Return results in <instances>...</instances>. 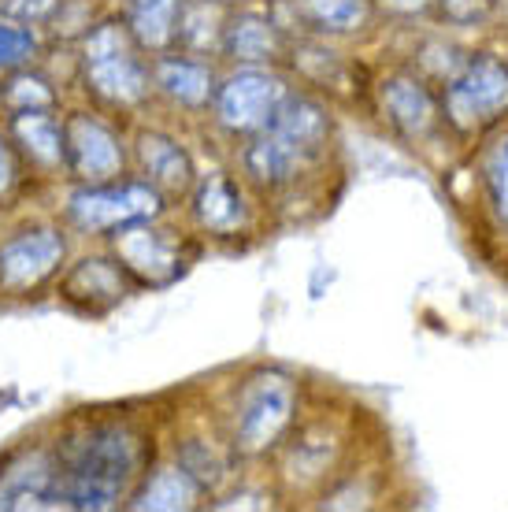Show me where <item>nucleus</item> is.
I'll list each match as a JSON object with an SVG mask.
<instances>
[{"label":"nucleus","mask_w":508,"mask_h":512,"mask_svg":"<svg viewBox=\"0 0 508 512\" xmlns=\"http://www.w3.org/2000/svg\"><path fill=\"white\" fill-rule=\"evenodd\" d=\"M60 464V494L71 509H115L141 479V438L127 423H97L78 435Z\"/></svg>","instance_id":"obj_1"},{"label":"nucleus","mask_w":508,"mask_h":512,"mask_svg":"<svg viewBox=\"0 0 508 512\" xmlns=\"http://www.w3.org/2000/svg\"><path fill=\"white\" fill-rule=\"evenodd\" d=\"M331 138V116L316 97L286 93L275 116L264 127L253 130V141L245 145L242 167L256 186L279 190L297 179V171L327 149Z\"/></svg>","instance_id":"obj_2"},{"label":"nucleus","mask_w":508,"mask_h":512,"mask_svg":"<svg viewBox=\"0 0 508 512\" xmlns=\"http://www.w3.org/2000/svg\"><path fill=\"white\" fill-rule=\"evenodd\" d=\"M78 75L108 108H138L153 93V64L145 60L123 19H101L78 41Z\"/></svg>","instance_id":"obj_3"},{"label":"nucleus","mask_w":508,"mask_h":512,"mask_svg":"<svg viewBox=\"0 0 508 512\" xmlns=\"http://www.w3.org/2000/svg\"><path fill=\"white\" fill-rule=\"evenodd\" d=\"M164 216V193L145 179L82 182L67 197V223L86 234H115L134 223H153Z\"/></svg>","instance_id":"obj_4"},{"label":"nucleus","mask_w":508,"mask_h":512,"mask_svg":"<svg viewBox=\"0 0 508 512\" xmlns=\"http://www.w3.org/2000/svg\"><path fill=\"white\" fill-rule=\"evenodd\" d=\"M449 123L460 130H483L508 116V67L494 56H471L457 75H449L442 93Z\"/></svg>","instance_id":"obj_5"},{"label":"nucleus","mask_w":508,"mask_h":512,"mask_svg":"<svg viewBox=\"0 0 508 512\" xmlns=\"http://www.w3.org/2000/svg\"><path fill=\"white\" fill-rule=\"evenodd\" d=\"M293 383L279 372H260L242 386L234 409V446L242 453H264L275 446L293 416Z\"/></svg>","instance_id":"obj_6"},{"label":"nucleus","mask_w":508,"mask_h":512,"mask_svg":"<svg viewBox=\"0 0 508 512\" xmlns=\"http://www.w3.org/2000/svg\"><path fill=\"white\" fill-rule=\"evenodd\" d=\"M112 256L119 268L141 286H171V282L190 268V245L175 231H164L153 223H134L112 234Z\"/></svg>","instance_id":"obj_7"},{"label":"nucleus","mask_w":508,"mask_h":512,"mask_svg":"<svg viewBox=\"0 0 508 512\" xmlns=\"http://www.w3.org/2000/svg\"><path fill=\"white\" fill-rule=\"evenodd\" d=\"M67 238L60 227L34 223L0 242V290L26 294L64 268Z\"/></svg>","instance_id":"obj_8"},{"label":"nucleus","mask_w":508,"mask_h":512,"mask_svg":"<svg viewBox=\"0 0 508 512\" xmlns=\"http://www.w3.org/2000/svg\"><path fill=\"white\" fill-rule=\"evenodd\" d=\"M67 171L78 182H112L127 171V145L115 134L112 123L89 112H75L64 119Z\"/></svg>","instance_id":"obj_9"},{"label":"nucleus","mask_w":508,"mask_h":512,"mask_svg":"<svg viewBox=\"0 0 508 512\" xmlns=\"http://www.w3.org/2000/svg\"><path fill=\"white\" fill-rule=\"evenodd\" d=\"M286 86H282L279 75L271 71H260V67H245L238 75H230L223 86H216V119L230 134H253L275 116V108L286 97Z\"/></svg>","instance_id":"obj_10"},{"label":"nucleus","mask_w":508,"mask_h":512,"mask_svg":"<svg viewBox=\"0 0 508 512\" xmlns=\"http://www.w3.org/2000/svg\"><path fill=\"white\" fill-rule=\"evenodd\" d=\"M52 505H64V494H60V464L49 449L23 453L0 472V509H52Z\"/></svg>","instance_id":"obj_11"},{"label":"nucleus","mask_w":508,"mask_h":512,"mask_svg":"<svg viewBox=\"0 0 508 512\" xmlns=\"http://www.w3.org/2000/svg\"><path fill=\"white\" fill-rule=\"evenodd\" d=\"M130 275L119 268L115 256H86L78 260L75 268L67 271L64 282H60V294H64L67 305H75L78 312H89V316H101L108 308H115L130 290Z\"/></svg>","instance_id":"obj_12"},{"label":"nucleus","mask_w":508,"mask_h":512,"mask_svg":"<svg viewBox=\"0 0 508 512\" xmlns=\"http://www.w3.org/2000/svg\"><path fill=\"white\" fill-rule=\"evenodd\" d=\"M134 164H138L141 179L164 197H182L197 182L190 153L182 149V141H175L164 130H141L134 138Z\"/></svg>","instance_id":"obj_13"},{"label":"nucleus","mask_w":508,"mask_h":512,"mask_svg":"<svg viewBox=\"0 0 508 512\" xmlns=\"http://www.w3.org/2000/svg\"><path fill=\"white\" fill-rule=\"evenodd\" d=\"M153 90L178 108L197 112L216 97V75L204 60H193L190 52H156Z\"/></svg>","instance_id":"obj_14"},{"label":"nucleus","mask_w":508,"mask_h":512,"mask_svg":"<svg viewBox=\"0 0 508 512\" xmlns=\"http://www.w3.org/2000/svg\"><path fill=\"white\" fill-rule=\"evenodd\" d=\"M8 138L15 149L41 171H60L67 167L64 149V119L56 108H26V112H8Z\"/></svg>","instance_id":"obj_15"},{"label":"nucleus","mask_w":508,"mask_h":512,"mask_svg":"<svg viewBox=\"0 0 508 512\" xmlns=\"http://www.w3.org/2000/svg\"><path fill=\"white\" fill-rule=\"evenodd\" d=\"M219 52L227 60H234V64H249V67L271 64V60H279L282 52H286V34L267 15H256V12L230 15Z\"/></svg>","instance_id":"obj_16"},{"label":"nucleus","mask_w":508,"mask_h":512,"mask_svg":"<svg viewBox=\"0 0 508 512\" xmlns=\"http://www.w3.org/2000/svg\"><path fill=\"white\" fill-rule=\"evenodd\" d=\"M193 219L212 234H238L249 219L242 186L223 171L193 182Z\"/></svg>","instance_id":"obj_17"},{"label":"nucleus","mask_w":508,"mask_h":512,"mask_svg":"<svg viewBox=\"0 0 508 512\" xmlns=\"http://www.w3.org/2000/svg\"><path fill=\"white\" fill-rule=\"evenodd\" d=\"M382 112L405 138H423L438 119V104L420 78L394 75L382 82Z\"/></svg>","instance_id":"obj_18"},{"label":"nucleus","mask_w":508,"mask_h":512,"mask_svg":"<svg viewBox=\"0 0 508 512\" xmlns=\"http://www.w3.org/2000/svg\"><path fill=\"white\" fill-rule=\"evenodd\" d=\"M182 0H119V19L145 52H167L175 45V23Z\"/></svg>","instance_id":"obj_19"},{"label":"nucleus","mask_w":508,"mask_h":512,"mask_svg":"<svg viewBox=\"0 0 508 512\" xmlns=\"http://www.w3.org/2000/svg\"><path fill=\"white\" fill-rule=\"evenodd\" d=\"M201 483L193 479L182 464H164V468H156V472L145 475V483H141L134 494L127 498L130 509H193L197 501H201Z\"/></svg>","instance_id":"obj_20"},{"label":"nucleus","mask_w":508,"mask_h":512,"mask_svg":"<svg viewBox=\"0 0 508 512\" xmlns=\"http://www.w3.org/2000/svg\"><path fill=\"white\" fill-rule=\"evenodd\" d=\"M227 8L216 0H182V12L175 23V45L190 56L219 52L223 30H227Z\"/></svg>","instance_id":"obj_21"},{"label":"nucleus","mask_w":508,"mask_h":512,"mask_svg":"<svg viewBox=\"0 0 508 512\" xmlns=\"http://www.w3.org/2000/svg\"><path fill=\"white\" fill-rule=\"evenodd\" d=\"M293 12L316 34H353L368 23V0H293Z\"/></svg>","instance_id":"obj_22"},{"label":"nucleus","mask_w":508,"mask_h":512,"mask_svg":"<svg viewBox=\"0 0 508 512\" xmlns=\"http://www.w3.org/2000/svg\"><path fill=\"white\" fill-rule=\"evenodd\" d=\"M0 104L8 108V112H26V108H56L60 97L52 90L49 82L34 71H12V75L4 78V86H0Z\"/></svg>","instance_id":"obj_23"},{"label":"nucleus","mask_w":508,"mask_h":512,"mask_svg":"<svg viewBox=\"0 0 508 512\" xmlns=\"http://www.w3.org/2000/svg\"><path fill=\"white\" fill-rule=\"evenodd\" d=\"M34 56H38L34 26L0 19V75H12V71H19V67L30 64Z\"/></svg>","instance_id":"obj_24"},{"label":"nucleus","mask_w":508,"mask_h":512,"mask_svg":"<svg viewBox=\"0 0 508 512\" xmlns=\"http://www.w3.org/2000/svg\"><path fill=\"white\" fill-rule=\"evenodd\" d=\"M178 464H182V468L201 483V490L219 487V483L227 479V461L216 453V446H208V442H201V438H190V442L182 446Z\"/></svg>","instance_id":"obj_25"},{"label":"nucleus","mask_w":508,"mask_h":512,"mask_svg":"<svg viewBox=\"0 0 508 512\" xmlns=\"http://www.w3.org/2000/svg\"><path fill=\"white\" fill-rule=\"evenodd\" d=\"M64 8V0H0V19L23 26H49Z\"/></svg>","instance_id":"obj_26"},{"label":"nucleus","mask_w":508,"mask_h":512,"mask_svg":"<svg viewBox=\"0 0 508 512\" xmlns=\"http://www.w3.org/2000/svg\"><path fill=\"white\" fill-rule=\"evenodd\" d=\"M486 186H490V201H494L497 216L508 223V138L490 153V164H486Z\"/></svg>","instance_id":"obj_27"},{"label":"nucleus","mask_w":508,"mask_h":512,"mask_svg":"<svg viewBox=\"0 0 508 512\" xmlns=\"http://www.w3.org/2000/svg\"><path fill=\"white\" fill-rule=\"evenodd\" d=\"M438 8L449 23L457 26H471V23H483L486 15L494 12V0H438Z\"/></svg>","instance_id":"obj_28"},{"label":"nucleus","mask_w":508,"mask_h":512,"mask_svg":"<svg viewBox=\"0 0 508 512\" xmlns=\"http://www.w3.org/2000/svg\"><path fill=\"white\" fill-rule=\"evenodd\" d=\"M19 149H15V141L0 130V197H8V193L19 186Z\"/></svg>","instance_id":"obj_29"},{"label":"nucleus","mask_w":508,"mask_h":512,"mask_svg":"<svg viewBox=\"0 0 508 512\" xmlns=\"http://www.w3.org/2000/svg\"><path fill=\"white\" fill-rule=\"evenodd\" d=\"M390 4H394L397 12H423L431 0H390Z\"/></svg>","instance_id":"obj_30"},{"label":"nucleus","mask_w":508,"mask_h":512,"mask_svg":"<svg viewBox=\"0 0 508 512\" xmlns=\"http://www.w3.org/2000/svg\"><path fill=\"white\" fill-rule=\"evenodd\" d=\"M216 4H223V8H230V4H238V0H216Z\"/></svg>","instance_id":"obj_31"}]
</instances>
